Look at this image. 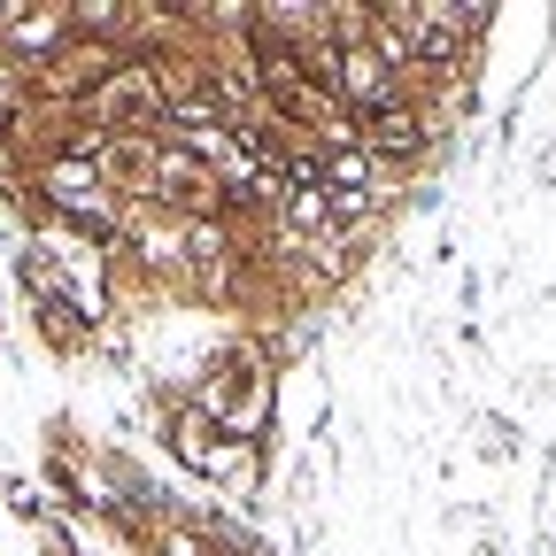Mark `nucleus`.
<instances>
[{"label":"nucleus","instance_id":"1","mask_svg":"<svg viewBox=\"0 0 556 556\" xmlns=\"http://www.w3.org/2000/svg\"><path fill=\"white\" fill-rule=\"evenodd\" d=\"M193 409L217 426L225 441H255L263 426H270V379H263V364H248V356H232V364H217L201 379V394H193Z\"/></svg>","mask_w":556,"mask_h":556},{"label":"nucleus","instance_id":"6","mask_svg":"<svg viewBox=\"0 0 556 556\" xmlns=\"http://www.w3.org/2000/svg\"><path fill=\"white\" fill-rule=\"evenodd\" d=\"M16 109H24V86H16V70H0V131L16 124Z\"/></svg>","mask_w":556,"mask_h":556},{"label":"nucleus","instance_id":"3","mask_svg":"<svg viewBox=\"0 0 556 556\" xmlns=\"http://www.w3.org/2000/svg\"><path fill=\"white\" fill-rule=\"evenodd\" d=\"M364 155H371V163H409V155H426V116H417L409 101L364 116Z\"/></svg>","mask_w":556,"mask_h":556},{"label":"nucleus","instance_id":"5","mask_svg":"<svg viewBox=\"0 0 556 556\" xmlns=\"http://www.w3.org/2000/svg\"><path fill=\"white\" fill-rule=\"evenodd\" d=\"M170 448H178V464H193V471H201V464H208V448H217V426H208V417L186 402V409L170 417Z\"/></svg>","mask_w":556,"mask_h":556},{"label":"nucleus","instance_id":"2","mask_svg":"<svg viewBox=\"0 0 556 556\" xmlns=\"http://www.w3.org/2000/svg\"><path fill=\"white\" fill-rule=\"evenodd\" d=\"M93 109V124H109V131H155L163 124V78H155V54H124V70L86 101Z\"/></svg>","mask_w":556,"mask_h":556},{"label":"nucleus","instance_id":"7","mask_svg":"<svg viewBox=\"0 0 556 556\" xmlns=\"http://www.w3.org/2000/svg\"><path fill=\"white\" fill-rule=\"evenodd\" d=\"M163 556H201V548H193L186 533H163Z\"/></svg>","mask_w":556,"mask_h":556},{"label":"nucleus","instance_id":"4","mask_svg":"<svg viewBox=\"0 0 556 556\" xmlns=\"http://www.w3.org/2000/svg\"><path fill=\"white\" fill-rule=\"evenodd\" d=\"M255 471H263L255 441H225V433H217V448H208V464H201V479L232 486V495H248V486H255Z\"/></svg>","mask_w":556,"mask_h":556}]
</instances>
